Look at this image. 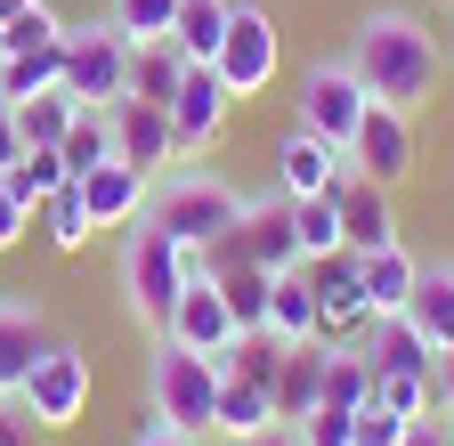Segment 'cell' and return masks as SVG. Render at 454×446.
<instances>
[{
	"label": "cell",
	"mask_w": 454,
	"mask_h": 446,
	"mask_svg": "<svg viewBox=\"0 0 454 446\" xmlns=\"http://www.w3.org/2000/svg\"><path fill=\"white\" fill-rule=\"evenodd\" d=\"M349 74L365 82V98L397 106V114H414V106H430V90H438V74H446V49H438V33H430L422 17L373 9V17L357 25Z\"/></svg>",
	"instance_id": "6da1fadb"
},
{
	"label": "cell",
	"mask_w": 454,
	"mask_h": 446,
	"mask_svg": "<svg viewBox=\"0 0 454 446\" xmlns=\"http://www.w3.org/2000/svg\"><path fill=\"white\" fill-rule=\"evenodd\" d=\"M244 211H252V195L227 187V179H211V171H170L146 195V219H154L170 244H187V252H219L227 236L244 228Z\"/></svg>",
	"instance_id": "7a4b0ae2"
},
{
	"label": "cell",
	"mask_w": 454,
	"mask_h": 446,
	"mask_svg": "<svg viewBox=\"0 0 454 446\" xmlns=\"http://www.w3.org/2000/svg\"><path fill=\"white\" fill-rule=\"evenodd\" d=\"M195 268H211V252L170 244L146 211L130 219V244H122V301H130V317H138L146 333L170 325V309H179V293H187V276H195Z\"/></svg>",
	"instance_id": "3957f363"
},
{
	"label": "cell",
	"mask_w": 454,
	"mask_h": 446,
	"mask_svg": "<svg viewBox=\"0 0 454 446\" xmlns=\"http://www.w3.org/2000/svg\"><path fill=\"white\" fill-rule=\"evenodd\" d=\"M146 406H154V422L203 438V430H211V414H219V365L154 333V357H146Z\"/></svg>",
	"instance_id": "277c9868"
},
{
	"label": "cell",
	"mask_w": 454,
	"mask_h": 446,
	"mask_svg": "<svg viewBox=\"0 0 454 446\" xmlns=\"http://www.w3.org/2000/svg\"><path fill=\"white\" fill-rule=\"evenodd\" d=\"M66 98H74V106H114V98H130V41L114 33V17L66 25Z\"/></svg>",
	"instance_id": "5b68a950"
},
{
	"label": "cell",
	"mask_w": 454,
	"mask_h": 446,
	"mask_svg": "<svg viewBox=\"0 0 454 446\" xmlns=\"http://www.w3.org/2000/svg\"><path fill=\"white\" fill-rule=\"evenodd\" d=\"M90 389H98V373H90V349L82 341H49V357L25 373V389H17V406L41 422V430H74L82 414H90Z\"/></svg>",
	"instance_id": "8992f818"
},
{
	"label": "cell",
	"mask_w": 454,
	"mask_h": 446,
	"mask_svg": "<svg viewBox=\"0 0 454 446\" xmlns=\"http://www.w3.org/2000/svg\"><path fill=\"white\" fill-rule=\"evenodd\" d=\"M211 74L227 82V98H236V106L276 82V25H268L260 0H236V9H227V41H219Z\"/></svg>",
	"instance_id": "52a82bcc"
},
{
	"label": "cell",
	"mask_w": 454,
	"mask_h": 446,
	"mask_svg": "<svg viewBox=\"0 0 454 446\" xmlns=\"http://www.w3.org/2000/svg\"><path fill=\"white\" fill-rule=\"evenodd\" d=\"M162 341H179V349H195V357H211V365L227 373V357H236L244 333H236V317H227V293H219V276H211V268L187 276V293H179V309H170Z\"/></svg>",
	"instance_id": "ba28073f"
},
{
	"label": "cell",
	"mask_w": 454,
	"mask_h": 446,
	"mask_svg": "<svg viewBox=\"0 0 454 446\" xmlns=\"http://www.w3.org/2000/svg\"><path fill=\"white\" fill-rule=\"evenodd\" d=\"M365 82L349 74V58H325V66H309V82H301V130H317L325 146H340L349 154V138H357V114H365Z\"/></svg>",
	"instance_id": "9c48e42d"
},
{
	"label": "cell",
	"mask_w": 454,
	"mask_h": 446,
	"mask_svg": "<svg viewBox=\"0 0 454 446\" xmlns=\"http://www.w3.org/2000/svg\"><path fill=\"white\" fill-rule=\"evenodd\" d=\"M349 171L373 179V187H397L414 171V114H397V106H365L357 114V138H349Z\"/></svg>",
	"instance_id": "30bf717a"
},
{
	"label": "cell",
	"mask_w": 454,
	"mask_h": 446,
	"mask_svg": "<svg viewBox=\"0 0 454 446\" xmlns=\"http://www.w3.org/2000/svg\"><path fill=\"white\" fill-rule=\"evenodd\" d=\"M309 285H317V341L357 349L365 333H373V309H365V293H357V260H349V252L317 260V268H309Z\"/></svg>",
	"instance_id": "8fae6325"
},
{
	"label": "cell",
	"mask_w": 454,
	"mask_h": 446,
	"mask_svg": "<svg viewBox=\"0 0 454 446\" xmlns=\"http://www.w3.org/2000/svg\"><path fill=\"white\" fill-rule=\"evenodd\" d=\"M227 82L211 74V66H187L179 74V90H170V138H179V154H203L219 130H227Z\"/></svg>",
	"instance_id": "7c38bea8"
},
{
	"label": "cell",
	"mask_w": 454,
	"mask_h": 446,
	"mask_svg": "<svg viewBox=\"0 0 454 446\" xmlns=\"http://www.w3.org/2000/svg\"><path fill=\"white\" fill-rule=\"evenodd\" d=\"M106 122H114V154H122L130 171L154 179L162 162H179V138H170V114H162V106H146V98H114Z\"/></svg>",
	"instance_id": "4fadbf2b"
},
{
	"label": "cell",
	"mask_w": 454,
	"mask_h": 446,
	"mask_svg": "<svg viewBox=\"0 0 454 446\" xmlns=\"http://www.w3.org/2000/svg\"><path fill=\"white\" fill-rule=\"evenodd\" d=\"M340 171H349V154L325 146L317 130H301V122H293V130L276 138V195H293V203H301V195H333V187H340Z\"/></svg>",
	"instance_id": "5bb4252c"
},
{
	"label": "cell",
	"mask_w": 454,
	"mask_h": 446,
	"mask_svg": "<svg viewBox=\"0 0 454 446\" xmlns=\"http://www.w3.org/2000/svg\"><path fill=\"white\" fill-rule=\"evenodd\" d=\"M227 252H244V260H252V268H268V276L301 268V244H293V195L252 203V211H244V228L227 236Z\"/></svg>",
	"instance_id": "9a60e30c"
},
{
	"label": "cell",
	"mask_w": 454,
	"mask_h": 446,
	"mask_svg": "<svg viewBox=\"0 0 454 446\" xmlns=\"http://www.w3.org/2000/svg\"><path fill=\"white\" fill-rule=\"evenodd\" d=\"M333 211H340V236H349V252H357V260H365V252H381V244H397L389 187H373V179H357V171H340Z\"/></svg>",
	"instance_id": "2e32d148"
},
{
	"label": "cell",
	"mask_w": 454,
	"mask_h": 446,
	"mask_svg": "<svg viewBox=\"0 0 454 446\" xmlns=\"http://www.w3.org/2000/svg\"><path fill=\"white\" fill-rule=\"evenodd\" d=\"M74 187H82V211L98 219V228H130V219L146 211V195H154V179H146V171H130L122 154L98 162V171H82Z\"/></svg>",
	"instance_id": "e0dca14e"
},
{
	"label": "cell",
	"mask_w": 454,
	"mask_h": 446,
	"mask_svg": "<svg viewBox=\"0 0 454 446\" xmlns=\"http://www.w3.org/2000/svg\"><path fill=\"white\" fill-rule=\"evenodd\" d=\"M49 341H57V333L41 325L33 301H0V398H17V389H25V373L49 357Z\"/></svg>",
	"instance_id": "ac0fdd59"
},
{
	"label": "cell",
	"mask_w": 454,
	"mask_h": 446,
	"mask_svg": "<svg viewBox=\"0 0 454 446\" xmlns=\"http://www.w3.org/2000/svg\"><path fill=\"white\" fill-rule=\"evenodd\" d=\"M349 260H357V252H349ZM414 276H422V260H414L406 244H381V252H365V260H357V293H365L373 325H381V317H406Z\"/></svg>",
	"instance_id": "d6986e66"
},
{
	"label": "cell",
	"mask_w": 454,
	"mask_h": 446,
	"mask_svg": "<svg viewBox=\"0 0 454 446\" xmlns=\"http://www.w3.org/2000/svg\"><path fill=\"white\" fill-rule=\"evenodd\" d=\"M325 357H333V341H293V349H284V365H276V381H268L276 422H301V414L325 406Z\"/></svg>",
	"instance_id": "ffe728a7"
},
{
	"label": "cell",
	"mask_w": 454,
	"mask_h": 446,
	"mask_svg": "<svg viewBox=\"0 0 454 446\" xmlns=\"http://www.w3.org/2000/svg\"><path fill=\"white\" fill-rule=\"evenodd\" d=\"M211 430H219V438H236V446H252L260 430H276V398H268V381H252V373H219V414H211Z\"/></svg>",
	"instance_id": "44dd1931"
},
{
	"label": "cell",
	"mask_w": 454,
	"mask_h": 446,
	"mask_svg": "<svg viewBox=\"0 0 454 446\" xmlns=\"http://www.w3.org/2000/svg\"><path fill=\"white\" fill-rule=\"evenodd\" d=\"M268 333H276L284 349L317 341V285H309V268H284L276 285H268Z\"/></svg>",
	"instance_id": "7402d4cb"
},
{
	"label": "cell",
	"mask_w": 454,
	"mask_h": 446,
	"mask_svg": "<svg viewBox=\"0 0 454 446\" xmlns=\"http://www.w3.org/2000/svg\"><path fill=\"white\" fill-rule=\"evenodd\" d=\"M406 325L422 333L430 349H454V268H422L414 276V301H406Z\"/></svg>",
	"instance_id": "603a6c76"
},
{
	"label": "cell",
	"mask_w": 454,
	"mask_h": 446,
	"mask_svg": "<svg viewBox=\"0 0 454 446\" xmlns=\"http://www.w3.org/2000/svg\"><path fill=\"white\" fill-rule=\"evenodd\" d=\"M211 276H219V293H227V317H236V333H268V285H276V276L252 268L244 252H227V268H211Z\"/></svg>",
	"instance_id": "cb8c5ba5"
},
{
	"label": "cell",
	"mask_w": 454,
	"mask_h": 446,
	"mask_svg": "<svg viewBox=\"0 0 454 446\" xmlns=\"http://www.w3.org/2000/svg\"><path fill=\"white\" fill-rule=\"evenodd\" d=\"M57 82H66V41L0 58V106H25V98H41V90H57Z\"/></svg>",
	"instance_id": "d4e9b609"
},
{
	"label": "cell",
	"mask_w": 454,
	"mask_h": 446,
	"mask_svg": "<svg viewBox=\"0 0 454 446\" xmlns=\"http://www.w3.org/2000/svg\"><path fill=\"white\" fill-rule=\"evenodd\" d=\"M227 9L236 0H179V25H170V41H179L187 66H211L219 41H227Z\"/></svg>",
	"instance_id": "484cf974"
},
{
	"label": "cell",
	"mask_w": 454,
	"mask_h": 446,
	"mask_svg": "<svg viewBox=\"0 0 454 446\" xmlns=\"http://www.w3.org/2000/svg\"><path fill=\"white\" fill-rule=\"evenodd\" d=\"M179 74H187L179 41H138V49H130V98L162 106V114H170V90H179Z\"/></svg>",
	"instance_id": "4316f807"
},
{
	"label": "cell",
	"mask_w": 454,
	"mask_h": 446,
	"mask_svg": "<svg viewBox=\"0 0 454 446\" xmlns=\"http://www.w3.org/2000/svg\"><path fill=\"white\" fill-rule=\"evenodd\" d=\"M66 179H74V171H66V154H57V146H25V154L9 162V171H0V187H9L25 211H41V203H49L57 187H66Z\"/></svg>",
	"instance_id": "83f0119b"
},
{
	"label": "cell",
	"mask_w": 454,
	"mask_h": 446,
	"mask_svg": "<svg viewBox=\"0 0 454 446\" xmlns=\"http://www.w3.org/2000/svg\"><path fill=\"white\" fill-rule=\"evenodd\" d=\"M293 244H301V268H317V260H333V252H349L333 195H301V203H293Z\"/></svg>",
	"instance_id": "f1b7e54d"
},
{
	"label": "cell",
	"mask_w": 454,
	"mask_h": 446,
	"mask_svg": "<svg viewBox=\"0 0 454 446\" xmlns=\"http://www.w3.org/2000/svg\"><path fill=\"white\" fill-rule=\"evenodd\" d=\"M74 114H82V106L66 98V82H57V90H41V98H25V106H17V138H25V146H66Z\"/></svg>",
	"instance_id": "f546056e"
},
{
	"label": "cell",
	"mask_w": 454,
	"mask_h": 446,
	"mask_svg": "<svg viewBox=\"0 0 454 446\" xmlns=\"http://www.w3.org/2000/svg\"><path fill=\"white\" fill-rule=\"evenodd\" d=\"M57 154H66V171H74V179H82V171H98V162H114V122H106V106H82Z\"/></svg>",
	"instance_id": "4dcf8cb0"
},
{
	"label": "cell",
	"mask_w": 454,
	"mask_h": 446,
	"mask_svg": "<svg viewBox=\"0 0 454 446\" xmlns=\"http://www.w3.org/2000/svg\"><path fill=\"white\" fill-rule=\"evenodd\" d=\"M33 219H41V228H49V244H57V252H82V244L98 236V219L82 211V187H74V179H66V187H57V195H49V203H41Z\"/></svg>",
	"instance_id": "1f68e13d"
},
{
	"label": "cell",
	"mask_w": 454,
	"mask_h": 446,
	"mask_svg": "<svg viewBox=\"0 0 454 446\" xmlns=\"http://www.w3.org/2000/svg\"><path fill=\"white\" fill-rule=\"evenodd\" d=\"M325 406H373V365H365V349H333L325 357Z\"/></svg>",
	"instance_id": "d6a6232c"
},
{
	"label": "cell",
	"mask_w": 454,
	"mask_h": 446,
	"mask_svg": "<svg viewBox=\"0 0 454 446\" xmlns=\"http://www.w3.org/2000/svg\"><path fill=\"white\" fill-rule=\"evenodd\" d=\"M170 25H179V0H114V33L130 49L138 41H170Z\"/></svg>",
	"instance_id": "836d02e7"
},
{
	"label": "cell",
	"mask_w": 454,
	"mask_h": 446,
	"mask_svg": "<svg viewBox=\"0 0 454 446\" xmlns=\"http://www.w3.org/2000/svg\"><path fill=\"white\" fill-rule=\"evenodd\" d=\"M373 406H389V414H406V422L438 414V398H430V373H373Z\"/></svg>",
	"instance_id": "e575fe53"
},
{
	"label": "cell",
	"mask_w": 454,
	"mask_h": 446,
	"mask_svg": "<svg viewBox=\"0 0 454 446\" xmlns=\"http://www.w3.org/2000/svg\"><path fill=\"white\" fill-rule=\"evenodd\" d=\"M293 438H301V446H357V414H349V406H317V414L293 422Z\"/></svg>",
	"instance_id": "d590c367"
},
{
	"label": "cell",
	"mask_w": 454,
	"mask_h": 446,
	"mask_svg": "<svg viewBox=\"0 0 454 446\" xmlns=\"http://www.w3.org/2000/svg\"><path fill=\"white\" fill-rule=\"evenodd\" d=\"M406 438V414H389V406H357V446H397Z\"/></svg>",
	"instance_id": "8d00e7d4"
},
{
	"label": "cell",
	"mask_w": 454,
	"mask_h": 446,
	"mask_svg": "<svg viewBox=\"0 0 454 446\" xmlns=\"http://www.w3.org/2000/svg\"><path fill=\"white\" fill-rule=\"evenodd\" d=\"M0 446H41V422H33L17 398H0Z\"/></svg>",
	"instance_id": "74e56055"
},
{
	"label": "cell",
	"mask_w": 454,
	"mask_h": 446,
	"mask_svg": "<svg viewBox=\"0 0 454 446\" xmlns=\"http://www.w3.org/2000/svg\"><path fill=\"white\" fill-rule=\"evenodd\" d=\"M25 236H33V211H25L9 187H0V252H9V244H25Z\"/></svg>",
	"instance_id": "f35d334b"
},
{
	"label": "cell",
	"mask_w": 454,
	"mask_h": 446,
	"mask_svg": "<svg viewBox=\"0 0 454 446\" xmlns=\"http://www.w3.org/2000/svg\"><path fill=\"white\" fill-rule=\"evenodd\" d=\"M430 398H438V414H454V349H438V365H430Z\"/></svg>",
	"instance_id": "ab89813d"
},
{
	"label": "cell",
	"mask_w": 454,
	"mask_h": 446,
	"mask_svg": "<svg viewBox=\"0 0 454 446\" xmlns=\"http://www.w3.org/2000/svg\"><path fill=\"white\" fill-rule=\"evenodd\" d=\"M130 446H203V438H187V430H170V422H154V414H146V430H138Z\"/></svg>",
	"instance_id": "60d3db41"
},
{
	"label": "cell",
	"mask_w": 454,
	"mask_h": 446,
	"mask_svg": "<svg viewBox=\"0 0 454 446\" xmlns=\"http://www.w3.org/2000/svg\"><path fill=\"white\" fill-rule=\"evenodd\" d=\"M397 446H454V430H446V422H430V414H422V422H406V438H397Z\"/></svg>",
	"instance_id": "b9f144b4"
},
{
	"label": "cell",
	"mask_w": 454,
	"mask_h": 446,
	"mask_svg": "<svg viewBox=\"0 0 454 446\" xmlns=\"http://www.w3.org/2000/svg\"><path fill=\"white\" fill-rule=\"evenodd\" d=\"M25 154V138H17V106H0V171Z\"/></svg>",
	"instance_id": "7bdbcfd3"
},
{
	"label": "cell",
	"mask_w": 454,
	"mask_h": 446,
	"mask_svg": "<svg viewBox=\"0 0 454 446\" xmlns=\"http://www.w3.org/2000/svg\"><path fill=\"white\" fill-rule=\"evenodd\" d=\"M252 446H301V438H293V422H276V430H260Z\"/></svg>",
	"instance_id": "ee69618b"
},
{
	"label": "cell",
	"mask_w": 454,
	"mask_h": 446,
	"mask_svg": "<svg viewBox=\"0 0 454 446\" xmlns=\"http://www.w3.org/2000/svg\"><path fill=\"white\" fill-rule=\"evenodd\" d=\"M25 9H41V0H0V25H17Z\"/></svg>",
	"instance_id": "f6af8a7d"
},
{
	"label": "cell",
	"mask_w": 454,
	"mask_h": 446,
	"mask_svg": "<svg viewBox=\"0 0 454 446\" xmlns=\"http://www.w3.org/2000/svg\"><path fill=\"white\" fill-rule=\"evenodd\" d=\"M438 49H446V74H454V17H446V33H438Z\"/></svg>",
	"instance_id": "bcb514c9"
},
{
	"label": "cell",
	"mask_w": 454,
	"mask_h": 446,
	"mask_svg": "<svg viewBox=\"0 0 454 446\" xmlns=\"http://www.w3.org/2000/svg\"><path fill=\"white\" fill-rule=\"evenodd\" d=\"M446 430H454V422H446Z\"/></svg>",
	"instance_id": "7dc6e473"
}]
</instances>
